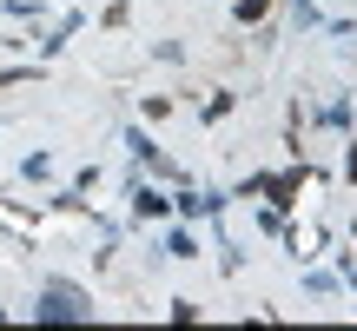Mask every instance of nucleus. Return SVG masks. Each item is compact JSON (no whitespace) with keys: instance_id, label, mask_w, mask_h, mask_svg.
Listing matches in <instances>:
<instances>
[{"instance_id":"1","label":"nucleus","mask_w":357,"mask_h":331,"mask_svg":"<svg viewBox=\"0 0 357 331\" xmlns=\"http://www.w3.org/2000/svg\"><path fill=\"white\" fill-rule=\"evenodd\" d=\"M33 318H86V305H79V292H66V285H47Z\"/></svg>"},{"instance_id":"2","label":"nucleus","mask_w":357,"mask_h":331,"mask_svg":"<svg viewBox=\"0 0 357 331\" xmlns=\"http://www.w3.org/2000/svg\"><path fill=\"white\" fill-rule=\"evenodd\" d=\"M20 80H33V73H26V66H7V73H0V87H20Z\"/></svg>"}]
</instances>
